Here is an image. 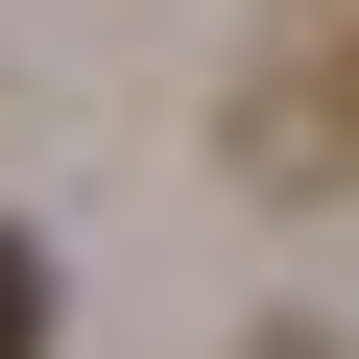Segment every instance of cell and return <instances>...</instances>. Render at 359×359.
<instances>
[{
	"label": "cell",
	"instance_id": "1",
	"mask_svg": "<svg viewBox=\"0 0 359 359\" xmlns=\"http://www.w3.org/2000/svg\"><path fill=\"white\" fill-rule=\"evenodd\" d=\"M72 335V287H48V240H0V359H48Z\"/></svg>",
	"mask_w": 359,
	"mask_h": 359
}]
</instances>
